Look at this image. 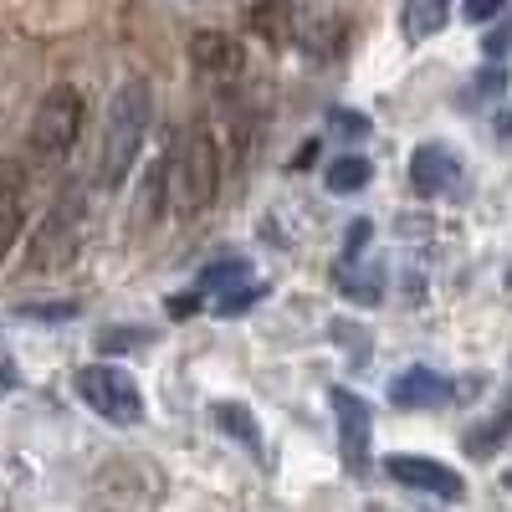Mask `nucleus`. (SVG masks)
Segmentation results:
<instances>
[{
	"instance_id": "obj_1",
	"label": "nucleus",
	"mask_w": 512,
	"mask_h": 512,
	"mask_svg": "<svg viewBox=\"0 0 512 512\" xmlns=\"http://www.w3.org/2000/svg\"><path fill=\"white\" fill-rule=\"evenodd\" d=\"M216 195H221V144L205 123H190L175 154V216L180 221L205 216Z\"/></svg>"
},
{
	"instance_id": "obj_2",
	"label": "nucleus",
	"mask_w": 512,
	"mask_h": 512,
	"mask_svg": "<svg viewBox=\"0 0 512 512\" xmlns=\"http://www.w3.org/2000/svg\"><path fill=\"white\" fill-rule=\"evenodd\" d=\"M144 134H149V82L128 77L123 88L113 93L108 123H103V185H123Z\"/></svg>"
},
{
	"instance_id": "obj_3",
	"label": "nucleus",
	"mask_w": 512,
	"mask_h": 512,
	"mask_svg": "<svg viewBox=\"0 0 512 512\" xmlns=\"http://www.w3.org/2000/svg\"><path fill=\"white\" fill-rule=\"evenodd\" d=\"M82 93L72 88V82H57V88L36 103V118H31V154L41 164H57L72 154L77 134H82Z\"/></svg>"
},
{
	"instance_id": "obj_4",
	"label": "nucleus",
	"mask_w": 512,
	"mask_h": 512,
	"mask_svg": "<svg viewBox=\"0 0 512 512\" xmlns=\"http://www.w3.org/2000/svg\"><path fill=\"white\" fill-rule=\"evenodd\" d=\"M77 395L88 400L103 420H113V425H139L144 420V395H139V384L128 379V369L88 364L77 374Z\"/></svg>"
},
{
	"instance_id": "obj_5",
	"label": "nucleus",
	"mask_w": 512,
	"mask_h": 512,
	"mask_svg": "<svg viewBox=\"0 0 512 512\" xmlns=\"http://www.w3.org/2000/svg\"><path fill=\"white\" fill-rule=\"evenodd\" d=\"M190 67L205 88H236L241 72H246V52L226 31H195L190 36Z\"/></svg>"
},
{
	"instance_id": "obj_6",
	"label": "nucleus",
	"mask_w": 512,
	"mask_h": 512,
	"mask_svg": "<svg viewBox=\"0 0 512 512\" xmlns=\"http://www.w3.org/2000/svg\"><path fill=\"white\" fill-rule=\"evenodd\" d=\"M77 236H82V205H77V195H67L62 205H52V216L41 221V231L31 241V272H52V267L72 262Z\"/></svg>"
},
{
	"instance_id": "obj_7",
	"label": "nucleus",
	"mask_w": 512,
	"mask_h": 512,
	"mask_svg": "<svg viewBox=\"0 0 512 512\" xmlns=\"http://www.w3.org/2000/svg\"><path fill=\"white\" fill-rule=\"evenodd\" d=\"M384 472H390L400 487L431 492V497H441V502H461V497H466V482L451 472V466L431 461V456H410V451H395V456H384Z\"/></svg>"
},
{
	"instance_id": "obj_8",
	"label": "nucleus",
	"mask_w": 512,
	"mask_h": 512,
	"mask_svg": "<svg viewBox=\"0 0 512 512\" xmlns=\"http://www.w3.org/2000/svg\"><path fill=\"white\" fill-rule=\"evenodd\" d=\"M328 405L338 415V441H344V466L349 477H359L369 466V400H359L354 390H344V384H333L328 390Z\"/></svg>"
},
{
	"instance_id": "obj_9",
	"label": "nucleus",
	"mask_w": 512,
	"mask_h": 512,
	"mask_svg": "<svg viewBox=\"0 0 512 512\" xmlns=\"http://www.w3.org/2000/svg\"><path fill=\"white\" fill-rule=\"evenodd\" d=\"M451 395H456V384L441 379L436 369H425V364L400 369V374L390 379V400H395L400 410H436V405H446Z\"/></svg>"
},
{
	"instance_id": "obj_10",
	"label": "nucleus",
	"mask_w": 512,
	"mask_h": 512,
	"mask_svg": "<svg viewBox=\"0 0 512 512\" xmlns=\"http://www.w3.org/2000/svg\"><path fill=\"white\" fill-rule=\"evenodd\" d=\"M456 175H461V159H456L451 149H441V144H420V149L410 154V190L425 195V200L446 195V190L456 185Z\"/></svg>"
},
{
	"instance_id": "obj_11",
	"label": "nucleus",
	"mask_w": 512,
	"mask_h": 512,
	"mask_svg": "<svg viewBox=\"0 0 512 512\" xmlns=\"http://www.w3.org/2000/svg\"><path fill=\"white\" fill-rule=\"evenodd\" d=\"M297 26H303V16H297L292 0H256V6L246 11V31L256 41H267V47H292Z\"/></svg>"
},
{
	"instance_id": "obj_12",
	"label": "nucleus",
	"mask_w": 512,
	"mask_h": 512,
	"mask_svg": "<svg viewBox=\"0 0 512 512\" xmlns=\"http://www.w3.org/2000/svg\"><path fill=\"white\" fill-rule=\"evenodd\" d=\"M21 216H26V175L21 164H6L0 169V256L21 236Z\"/></svg>"
},
{
	"instance_id": "obj_13",
	"label": "nucleus",
	"mask_w": 512,
	"mask_h": 512,
	"mask_svg": "<svg viewBox=\"0 0 512 512\" xmlns=\"http://www.w3.org/2000/svg\"><path fill=\"white\" fill-rule=\"evenodd\" d=\"M338 287H344V297H354V303H379L384 297V267L374 262V256H354V262H338Z\"/></svg>"
},
{
	"instance_id": "obj_14",
	"label": "nucleus",
	"mask_w": 512,
	"mask_h": 512,
	"mask_svg": "<svg viewBox=\"0 0 512 512\" xmlns=\"http://www.w3.org/2000/svg\"><path fill=\"white\" fill-rule=\"evenodd\" d=\"M344 41H349V26L344 21H303L297 26V47H303L308 57H318V62H328V57H338L344 52Z\"/></svg>"
},
{
	"instance_id": "obj_15",
	"label": "nucleus",
	"mask_w": 512,
	"mask_h": 512,
	"mask_svg": "<svg viewBox=\"0 0 512 512\" xmlns=\"http://www.w3.org/2000/svg\"><path fill=\"white\" fill-rule=\"evenodd\" d=\"M446 21H451V0H405V16H400V26H405L410 41L436 36Z\"/></svg>"
},
{
	"instance_id": "obj_16",
	"label": "nucleus",
	"mask_w": 512,
	"mask_h": 512,
	"mask_svg": "<svg viewBox=\"0 0 512 512\" xmlns=\"http://www.w3.org/2000/svg\"><path fill=\"white\" fill-rule=\"evenodd\" d=\"M246 282H251V262H246V256H221V262H210L200 272V292H210V297H226V292H236Z\"/></svg>"
},
{
	"instance_id": "obj_17",
	"label": "nucleus",
	"mask_w": 512,
	"mask_h": 512,
	"mask_svg": "<svg viewBox=\"0 0 512 512\" xmlns=\"http://www.w3.org/2000/svg\"><path fill=\"white\" fill-rule=\"evenodd\" d=\"M164 185H169V154L154 159L144 169V190H139V226H154L159 216H169L164 210Z\"/></svg>"
},
{
	"instance_id": "obj_18",
	"label": "nucleus",
	"mask_w": 512,
	"mask_h": 512,
	"mask_svg": "<svg viewBox=\"0 0 512 512\" xmlns=\"http://www.w3.org/2000/svg\"><path fill=\"white\" fill-rule=\"evenodd\" d=\"M369 175H374V164H369V159L344 154V159H333V164L323 169V185H328L333 195H354V190L369 185Z\"/></svg>"
},
{
	"instance_id": "obj_19",
	"label": "nucleus",
	"mask_w": 512,
	"mask_h": 512,
	"mask_svg": "<svg viewBox=\"0 0 512 512\" xmlns=\"http://www.w3.org/2000/svg\"><path fill=\"white\" fill-rule=\"evenodd\" d=\"M210 420H216L226 436H236L241 446H262V431H256V415H251L246 405H231V400H221V405H210Z\"/></svg>"
},
{
	"instance_id": "obj_20",
	"label": "nucleus",
	"mask_w": 512,
	"mask_h": 512,
	"mask_svg": "<svg viewBox=\"0 0 512 512\" xmlns=\"http://www.w3.org/2000/svg\"><path fill=\"white\" fill-rule=\"evenodd\" d=\"M502 88H507V67H502V62H492V67H482V72L472 77V88H466V103L502 98Z\"/></svg>"
},
{
	"instance_id": "obj_21",
	"label": "nucleus",
	"mask_w": 512,
	"mask_h": 512,
	"mask_svg": "<svg viewBox=\"0 0 512 512\" xmlns=\"http://www.w3.org/2000/svg\"><path fill=\"white\" fill-rule=\"evenodd\" d=\"M262 297H267V282H246V287H236V292H226L221 297V303H216V313H246V308H256V303H262Z\"/></svg>"
},
{
	"instance_id": "obj_22",
	"label": "nucleus",
	"mask_w": 512,
	"mask_h": 512,
	"mask_svg": "<svg viewBox=\"0 0 512 512\" xmlns=\"http://www.w3.org/2000/svg\"><path fill=\"white\" fill-rule=\"evenodd\" d=\"M144 328H103V338H98V349L103 354H123V349H144Z\"/></svg>"
},
{
	"instance_id": "obj_23",
	"label": "nucleus",
	"mask_w": 512,
	"mask_h": 512,
	"mask_svg": "<svg viewBox=\"0 0 512 512\" xmlns=\"http://www.w3.org/2000/svg\"><path fill=\"white\" fill-rule=\"evenodd\" d=\"M328 123H333L344 139H364V134H369V118H364V113H349V108H333Z\"/></svg>"
},
{
	"instance_id": "obj_24",
	"label": "nucleus",
	"mask_w": 512,
	"mask_h": 512,
	"mask_svg": "<svg viewBox=\"0 0 512 512\" xmlns=\"http://www.w3.org/2000/svg\"><path fill=\"white\" fill-rule=\"evenodd\" d=\"M507 11V0H461V16L466 21H492Z\"/></svg>"
},
{
	"instance_id": "obj_25",
	"label": "nucleus",
	"mask_w": 512,
	"mask_h": 512,
	"mask_svg": "<svg viewBox=\"0 0 512 512\" xmlns=\"http://www.w3.org/2000/svg\"><path fill=\"white\" fill-rule=\"evenodd\" d=\"M77 308L72 303H26L21 308V318H72Z\"/></svg>"
},
{
	"instance_id": "obj_26",
	"label": "nucleus",
	"mask_w": 512,
	"mask_h": 512,
	"mask_svg": "<svg viewBox=\"0 0 512 512\" xmlns=\"http://www.w3.org/2000/svg\"><path fill=\"white\" fill-rule=\"evenodd\" d=\"M507 47H512V21H507V26H502V31H492V36H487V41H482V52H487V57H492V62H497V57H502V52H507Z\"/></svg>"
},
{
	"instance_id": "obj_27",
	"label": "nucleus",
	"mask_w": 512,
	"mask_h": 512,
	"mask_svg": "<svg viewBox=\"0 0 512 512\" xmlns=\"http://www.w3.org/2000/svg\"><path fill=\"white\" fill-rule=\"evenodd\" d=\"M200 308V292H175V303H169V318H190Z\"/></svg>"
},
{
	"instance_id": "obj_28",
	"label": "nucleus",
	"mask_w": 512,
	"mask_h": 512,
	"mask_svg": "<svg viewBox=\"0 0 512 512\" xmlns=\"http://www.w3.org/2000/svg\"><path fill=\"white\" fill-rule=\"evenodd\" d=\"M497 134H502V139H512V108H507V113H497Z\"/></svg>"
}]
</instances>
